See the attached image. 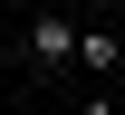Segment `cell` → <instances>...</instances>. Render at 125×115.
<instances>
[{
	"mask_svg": "<svg viewBox=\"0 0 125 115\" xmlns=\"http://www.w3.org/2000/svg\"><path fill=\"white\" fill-rule=\"evenodd\" d=\"M19 58H29L39 77H48V67H67V58H77V19H67V10H39L29 38H19Z\"/></svg>",
	"mask_w": 125,
	"mask_h": 115,
	"instance_id": "cell-1",
	"label": "cell"
},
{
	"mask_svg": "<svg viewBox=\"0 0 125 115\" xmlns=\"http://www.w3.org/2000/svg\"><path fill=\"white\" fill-rule=\"evenodd\" d=\"M115 58H125V38H115V29H77V67L115 77Z\"/></svg>",
	"mask_w": 125,
	"mask_h": 115,
	"instance_id": "cell-2",
	"label": "cell"
},
{
	"mask_svg": "<svg viewBox=\"0 0 125 115\" xmlns=\"http://www.w3.org/2000/svg\"><path fill=\"white\" fill-rule=\"evenodd\" d=\"M87 115H106V106H87Z\"/></svg>",
	"mask_w": 125,
	"mask_h": 115,
	"instance_id": "cell-3",
	"label": "cell"
}]
</instances>
